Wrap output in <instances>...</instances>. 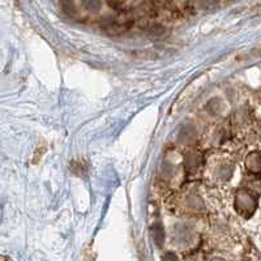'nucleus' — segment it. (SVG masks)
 <instances>
[{"instance_id":"nucleus-1","label":"nucleus","mask_w":261,"mask_h":261,"mask_svg":"<svg viewBox=\"0 0 261 261\" xmlns=\"http://www.w3.org/2000/svg\"><path fill=\"white\" fill-rule=\"evenodd\" d=\"M83 4L85 9L90 12H98L101 9V2L99 0H83Z\"/></svg>"}]
</instances>
